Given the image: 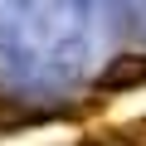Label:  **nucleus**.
I'll use <instances>...</instances> for the list:
<instances>
[{
    "mask_svg": "<svg viewBox=\"0 0 146 146\" xmlns=\"http://www.w3.org/2000/svg\"><path fill=\"white\" fill-rule=\"evenodd\" d=\"M117 141H122V146H146V117H136V122L117 127Z\"/></svg>",
    "mask_w": 146,
    "mask_h": 146,
    "instance_id": "nucleus-3",
    "label": "nucleus"
},
{
    "mask_svg": "<svg viewBox=\"0 0 146 146\" xmlns=\"http://www.w3.org/2000/svg\"><path fill=\"white\" fill-rule=\"evenodd\" d=\"M98 88L102 93H136L146 88V54H122L98 73Z\"/></svg>",
    "mask_w": 146,
    "mask_h": 146,
    "instance_id": "nucleus-1",
    "label": "nucleus"
},
{
    "mask_svg": "<svg viewBox=\"0 0 146 146\" xmlns=\"http://www.w3.org/2000/svg\"><path fill=\"white\" fill-rule=\"evenodd\" d=\"M49 117H54V112L29 107V102H20V98H10V93H0V136L25 131V127H39V122H49Z\"/></svg>",
    "mask_w": 146,
    "mask_h": 146,
    "instance_id": "nucleus-2",
    "label": "nucleus"
}]
</instances>
